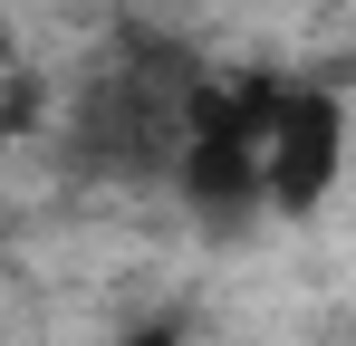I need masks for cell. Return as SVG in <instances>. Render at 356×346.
<instances>
[{
  "label": "cell",
  "instance_id": "6da1fadb",
  "mask_svg": "<svg viewBox=\"0 0 356 346\" xmlns=\"http://www.w3.org/2000/svg\"><path fill=\"white\" fill-rule=\"evenodd\" d=\"M193 87H202V67L183 49L125 39V49L77 87V106H67V154L87 173H135V183L174 173L183 135H193Z\"/></svg>",
  "mask_w": 356,
  "mask_h": 346
},
{
  "label": "cell",
  "instance_id": "3957f363",
  "mask_svg": "<svg viewBox=\"0 0 356 346\" xmlns=\"http://www.w3.org/2000/svg\"><path fill=\"white\" fill-rule=\"evenodd\" d=\"M116 346H183V327H174V318H145V327H125Z\"/></svg>",
  "mask_w": 356,
  "mask_h": 346
},
{
  "label": "cell",
  "instance_id": "7a4b0ae2",
  "mask_svg": "<svg viewBox=\"0 0 356 346\" xmlns=\"http://www.w3.org/2000/svg\"><path fill=\"white\" fill-rule=\"evenodd\" d=\"M347 164V106L327 87H280L270 135H260V202L270 212H318Z\"/></svg>",
  "mask_w": 356,
  "mask_h": 346
},
{
  "label": "cell",
  "instance_id": "277c9868",
  "mask_svg": "<svg viewBox=\"0 0 356 346\" xmlns=\"http://www.w3.org/2000/svg\"><path fill=\"white\" fill-rule=\"evenodd\" d=\"M0 77H10V19H0Z\"/></svg>",
  "mask_w": 356,
  "mask_h": 346
}]
</instances>
